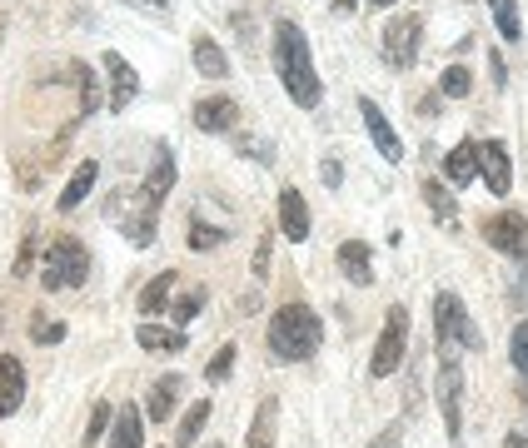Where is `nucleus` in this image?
<instances>
[{"mask_svg":"<svg viewBox=\"0 0 528 448\" xmlns=\"http://www.w3.org/2000/svg\"><path fill=\"white\" fill-rule=\"evenodd\" d=\"M275 70L284 80V95L300 105V110H315L319 105V75H315V60H309V40L294 20H279L275 25Z\"/></svg>","mask_w":528,"mask_h":448,"instance_id":"f257e3e1","label":"nucleus"},{"mask_svg":"<svg viewBox=\"0 0 528 448\" xmlns=\"http://www.w3.org/2000/svg\"><path fill=\"white\" fill-rule=\"evenodd\" d=\"M319 344H324V324L309 304L290 299V304H279L275 319H269V348H275V359L284 364H300V359H315Z\"/></svg>","mask_w":528,"mask_h":448,"instance_id":"f03ea898","label":"nucleus"},{"mask_svg":"<svg viewBox=\"0 0 528 448\" xmlns=\"http://www.w3.org/2000/svg\"><path fill=\"white\" fill-rule=\"evenodd\" d=\"M434 334H439L444 364H459V348H478V329L468 324L464 299L453 294V289H444V294L434 299Z\"/></svg>","mask_w":528,"mask_h":448,"instance_id":"7ed1b4c3","label":"nucleus"},{"mask_svg":"<svg viewBox=\"0 0 528 448\" xmlns=\"http://www.w3.org/2000/svg\"><path fill=\"white\" fill-rule=\"evenodd\" d=\"M170 185H175V149L155 145V170H150V180H145V189H140V224L130 229L135 244H150L155 239V204L170 195Z\"/></svg>","mask_w":528,"mask_h":448,"instance_id":"20e7f679","label":"nucleus"},{"mask_svg":"<svg viewBox=\"0 0 528 448\" xmlns=\"http://www.w3.org/2000/svg\"><path fill=\"white\" fill-rule=\"evenodd\" d=\"M85 274H90L85 244L70 235L51 239V249H45V289H76V284H85Z\"/></svg>","mask_w":528,"mask_h":448,"instance_id":"39448f33","label":"nucleus"},{"mask_svg":"<svg viewBox=\"0 0 528 448\" xmlns=\"http://www.w3.org/2000/svg\"><path fill=\"white\" fill-rule=\"evenodd\" d=\"M404 348H409V309H404V304H389L384 329H379V344H374V359H369V373H374V379H389L404 364Z\"/></svg>","mask_w":528,"mask_h":448,"instance_id":"423d86ee","label":"nucleus"},{"mask_svg":"<svg viewBox=\"0 0 528 448\" xmlns=\"http://www.w3.org/2000/svg\"><path fill=\"white\" fill-rule=\"evenodd\" d=\"M484 239H489L499 254H508V260H528V220L518 210L493 214V220L484 224Z\"/></svg>","mask_w":528,"mask_h":448,"instance_id":"0eeeda50","label":"nucleus"},{"mask_svg":"<svg viewBox=\"0 0 528 448\" xmlns=\"http://www.w3.org/2000/svg\"><path fill=\"white\" fill-rule=\"evenodd\" d=\"M419 30H424V20H419L414 11L409 15H394L389 20V30H384V60L389 65H414V55H419Z\"/></svg>","mask_w":528,"mask_h":448,"instance_id":"6e6552de","label":"nucleus"},{"mask_svg":"<svg viewBox=\"0 0 528 448\" xmlns=\"http://www.w3.org/2000/svg\"><path fill=\"white\" fill-rule=\"evenodd\" d=\"M279 235L290 239V244H304L309 239V204L294 185L279 189Z\"/></svg>","mask_w":528,"mask_h":448,"instance_id":"1a4fd4ad","label":"nucleus"},{"mask_svg":"<svg viewBox=\"0 0 528 448\" xmlns=\"http://www.w3.org/2000/svg\"><path fill=\"white\" fill-rule=\"evenodd\" d=\"M459 398H464V373H459V364H444V369H439V409H444V428H449V438L464 434Z\"/></svg>","mask_w":528,"mask_h":448,"instance_id":"9d476101","label":"nucleus"},{"mask_svg":"<svg viewBox=\"0 0 528 448\" xmlns=\"http://www.w3.org/2000/svg\"><path fill=\"white\" fill-rule=\"evenodd\" d=\"M100 65H105V75H110V110H125L130 100H135V90H140V75L130 70V60L120 50H105Z\"/></svg>","mask_w":528,"mask_h":448,"instance_id":"9b49d317","label":"nucleus"},{"mask_svg":"<svg viewBox=\"0 0 528 448\" xmlns=\"http://www.w3.org/2000/svg\"><path fill=\"white\" fill-rule=\"evenodd\" d=\"M195 124H200L204 135H229L239 124V105L229 95H210V100L195 105Z\"/></svg>","mask_w":528,"mask_h":448,"instance_id":"f8f14e48","label":"nucleus"},{"mask_svg":"<svg viewBox=\"0 0 528 448\" xmlns=\"http://www.w3.org/2000/svg\"><path fill=\"white\" fill-rule=\"evenodd\" d=\"M359 115H364V130H369V140H374V145H379V155H384V160H389V164H399L404 160V145H399V135H394V130H389V120H384V110H379V105H374V100H359Z\"/></svg>","mask_w":528,"mask_h":448,"instance_id":"ddd939ff","label":"nucleus"},{"mask_svg":"<svg viewBox=\"0 0 528 448\" xmlns=\"http://www.w3.org/2000/svg\"><path fill=\"white\" fill-rule=\"evenodd\" d=\"M478 174H484V185L493 189V195H508V185H514V174H508V149L499 145V140H489V145H478Z\"/></svg>","mask_w":528,"mask_h":448,"instance_id":"4468645a","label":"nucleus"},{"mask_svg":"<svg viewBox=\"0 0 528 448\" xmlns=\"http://www.w3.org/2000/svg\"><path fill=\"white\" fill-rule=\"evenodd\" d=\"M26 398V364L15 354H0V419H11Z\"/></svg>","mask_w":528,"mask_h":448,"instance_id":"2eb2a0df","label":"nucleus"},{"mask_svg":"<svg viewBox=\"0 0 528 448\" xmlns=\"http://www.w3.org/2000/svg\"><path fill=\"white\" fill-rule=\"evenodd\" d=\"M340 269L349 274L359 289L374 284V249H369L364 239H344V244H340Z\"/></svg>","mask_w":528,"mask_h":448,"instance_id":"dca6fc26","label":"nucleus"},{"mask_svg":"<svg viewBox=\"0 0 528 448\" xmlns=\"http://www.w3.org/2000/svg\"><path fill=\"white\" fill-rule=\"evenodd\" d=\"M279 438V398H264L250 419V434H244V448H275Z\"/></svg>","mask_w":528,"mask_h":448,"instance_id":"f3484780","label":"nucleus"},{"mask_svg":"<svg viewBox=\"0 0 528 448\" xmlns=\"http://www.w3.org/2000/svg\"><path fill=\"white\" fill-rule=\"evenodd\" d=\"M444 180H449L453 189L478 180V145L474 140H464V145H453L449 155H444Z\"/></svg>","mask_w":528,"mask_h":448,"instance_id":"a211bd4d","label":"nucleus"},{"mask_svg":"<svg viewBox=\"0 0 528 448\" xmlns=\"http://www.w3.org/2000/svg\"><path fill=\"white\" fill-rule=\"evenodd\" d=\"M175 404H180V373H164L160 384L150 388V398H145V413L155 423H164V419H175Z\"/></svg>","mask_w":528,"mask_h":448,"instance_id":"6ab92c4d","label":"nucleus"},{"mask_svg":"<svg viewBox=\"0 0 528 448\" xmlns=\"http://www.w3.org/2000/svg\"><path fill=\"white\" fill-rule=\"evenodd\" d=\"M135 339H140V348H150V354H180V348H185V329H164V324H140Z\"/></svg>","mask_w":528,"mask_h":448,"instance_id":"aec40b11","label":"nucleus"},{"mask_svg":"<svg viewBox=\"0 0 528 448\" xmlns=\"http://www.w3.org/2000/svg\"><path fill=\"white\" fill-rule=\"evenodd\" d=\"M110 448H145V419L135 413V404L130 409L115 413V428H110Z\"/></svg>","mask_w":528,"mask_h":448,"instance_id":"412c9836","label":"nucleus"},{"mask_svg":"<svg viewBox=\"0 0 528 448\" xmlns=\"http://www.w3.org/2000/svg\"><path fill=\"white\" fill-rule=\"evenodd\" d=\"M195 65H200V75H210V80H225L229 75V60H225V50L214 45V36H195Z\"/></svg>","mask_w":528,"mask_h":448,"instance_id":"4be33fe9","label":"nucleus"},{"mask_svg":"<svg viewBox=\"0 0 528 448\" xmlns=\"http://www.w3.org/2000/svg\"><path fill=\"white\" fill-rule=\"evenodd\" d=\"M95 189V160H85V164H76V174H70V185L60 189V210H76L80 199Z\"/></svg>","mask_w":528,"mask_h":448,"instance_id":"5701e85b","label":"nucleus"},{"mask_svg":"<svg viewBox=\"0 0 528 448\" xmlns=\"http://www.w3.org/2000/svg\"><path fill=\"white\" fill-rule=\"evenodd\" d=\"M170 289H175V269L155 274L150 284H145V294H140V314H160L170 304Z\"/></svg>","mask_w":528,"mask_h":448,"instance_id":"b1692460","label":"nucleus"},{"mask_svg":"<svg viewBox=\"0 0 528 448\" xmlns=\"http://www.w3.org/2000/svg\"><path fill=\"white\" fill-rule=\"evenodd\" d=\"M204 419H210V404H204V398H200V404H189L185 419H180V428H175V444H170V448H189V444H195V438H200V428H204Z\"/></svg>","mask_w":528,"mask_h":448,"instance_id":"393cba45","label":"nucleus"},{"mask_svg":"<svg viewBox=\"0 0 528 448\" xmlns=\"http://www.w3.org/2000/svg\"><path fill=\"white\" fill-rule=\"evenodd\" d=\"M424 204L434 210V220H439V224H453V195L439 185V180H424Z\"/></svg>","mask_w":528,"mask_h":448,"instance_id":"a878e982","label":"nucleus"},{"mask_svg":"<svg viewBox=\"0 0 528 448\" xmlns=\"http://www.w3.org/2000/svg\"><path fill=\"white\" fill-rule=\"evenodd\" d=\"M493 5V20H499V36L503 40H518L524 25H518V0H489Z\"/></svg>","mask_w":528,"mask_h":448,"instance_id":"bb28decb","label":"nucleus"},{"mask_svg":"<svg viewBox=\"0 0 528 448\" xmlns=\"http://www.w3.org/2000/svg\"><path fill=\"white\" fill-rule=\"evenodd\" d=\"M468 85H474V80H468L464 65H449V70L439 75V95H449V100H464V95H468Z\"/></svg>","mask_w":528,"mask_h":448,"instance_id":"cd10ccee","label":"nucleus"},{"mask_svg":"<svg viewBox=\"0 0 528 448\" xmlns=\"http://www.w3.org/2000/svg\"><path fill=\"white\" fill-rule=\"evenodd\" d=\"M204 299H210V294H204V289H185V294L175 299V329H185V324H189V319H195V314L204 309Z\"/></svg>","mask_w":528,"mask_h":448,"instance_id":"c85d7f7f","label":"nucleus"},{"mask_svg":"<svg viewBox=\"0 0 528 448\" xmlns=\"http://www.w3.org/2000/svg\"><path fill=\"white\" fill-rule=\"evenodd\" d=\"M225 229H210V224H204V220H195V224H189V249H200V254H210V249L214 244H225Z\"/></svg>","mask_w":528,"mask_h":448,"instance_id":"c756f323","label":"nucleus"},{"mask_svg":"<svg viewBox=\"0 0 528 448\" xmlns=\"http://www.w3.org/2000/svg\"><path fill=\"white\" fill-rule=\"evenodd\" d=\"M105 428H115V409L105 404V398H95V409H90V428H85V444L95 448V438H100Z\"/></svg>","mask_w":528,"mask_h":448,"instance_id":"7c9ffc66","label":"nucleus"},{"mask_svg":"<svg viewBox=\"0 0 528 448\" xmlns=\"http://www.w3.org/2000/svg\"><path fill=\"white\" fill-rule=\"evenodd\" d=\"M229 369H235V344H225V348H220V354H214L210 364H204V379H210V384H225V379H229Z\"/></svg>","mask_w":528,"mask_h":448,"instance_id":"2f4dec72","label":"nucleus"},{"mask_svg":"<svg viewBox=\"0 0 528 448\" xmlns=\"http://www.w3.org/2000/svg\"><path fill=\"white\" fill-rule=\"evenodd\" d=\"M30 339H36V344H60L65 324H51L45 314H36V319H30Z\"/></svg>","mask_w":528,"mask_h":448,"instance_id":"473e14b6","label":"nucleus"},{"mask_svg":"<svg viewBox=\"0 0 528 448\" xmlns=\"http://www.w3.org/2000/svg\"><path fill=\"white\" fill-rule=\"evenodd\" d=\"M70 75L80 80V90H85V115L100 105V95H95V75H90V65H70Z\"/></svg>","mask_w":528,"mask_h":448,"instance_id":"72a5a7b5","label":"nucleus"},{"mask_svg":"<svg viewBox=\"0 0 528 448\" xmlns=\"http://www.w3.org/2000/svg\"><path fill=\"white\" fill-rule=\"evenodd\" d=\"M514 369H518V373H524V379H528V319H524V324H518V329H514Z\"/></svg>","mask_w":528,"mask_h":448,"instance_id":"f704fd0d","label":"nucleus"},{"mask_svg":"<svg viewBox=\"0 0 528 448\" xmlns=\"http://www.w3.org/2000/svg\"><path fill=\"white\" fill-rule=\"evenodd\" d=\"M30 260H36V229H30V235L20 239V249H15V279L30 269Z\"/></svg>","mask_w":528,"mask_h":448,"instance_id":"c9c22d12","label":"nucleus"},{"mask_svg":"<svg viewBox=\"0 0 528 448\" xmlns=\"http://www.w3.org/2000/svg\"><path fill=\"white\" fill-rule=\"evenodd\" d=\"M399 444H404V423H389V428H384L369 448H399Z\"/></svg>","mask_w":528,"mask_h":448,"instance_id":"e433bc0d","label":"nucleus"},{"mask_svg":"<svg viewBox=\"0 0 528 448\" xmlns=\"http://www.w3.org/2000/svg\"><path fill=\"white\" fill-rule=\"evenodd\" d=\"M319 174H324V185H329V189H334V185H340V180H344L340 160H324V164H319Z\"/></svg>","mask_w":528,"mask_h":448,"instance_id":"4c0bfd02","label":"nucleus"},{"mask_svg":"<svg viewBox=\"0 0 528 448\" xmlns=\"http://www.w3.org/2000/svg\"><path fill=\"white\" fill-rule=\"evenodd\" d=\"M503 448H528V438L524 434H508V438H503Z\"/></svg>","mask_w":528,"mask_h":448,"instance_id":"58836bf2","label":"nucleus"},{"mask_svg":"<svg viewBox=\"0 0 528 448\" xmlns=\"http://www.w3.org/2000/svg\"><path fill=\"white\" fill-rule=\"evenodd\" d=\"M369 5H374V11H384V5H399V0H369Z\"/></svg>","mask_w":528,"mask_h":448,"instance_id":"ea45409f","label":"nucleus"},{"mask_svg":"<svg viewBox=\"0 0 528 448\" xmlns=\"http://www.w3.org/2000/svg\"><path fill=\"white\" fill-rule=\"evenodd\" d=\"M145 5H155V11H164V5H170V0H145Z\"/></svg>","mask_w":528,"mask_h":448,"instance_id":"a19ab883","label":"nucleus"},{"mask_svg":"<svg viewBox=\"0 0 528 448\" xmlns=\"http://www.w3.org/2000/svg\"><path fill=\"white\" fill-rule=\"evenodd\" d=\"M0 36H5V20H0Z\"/></svg>","mask_w":528,"mask_h":448,"instance_id":"79ce46f5","label":"nucleus"},{"mask_svg":"<svg viewBox=\"0 0 528 448\" xmlns=\"http://www.w3.org/2000/svg\"><path fill=\"white\" fill-rule=\"evenodd\" d=\"M210 448H225V444H210Z\"/></svg>","mask_w":528,"mask_h":448,"instance_id":"37998d69","label":"nucleus"}]
</instances>
